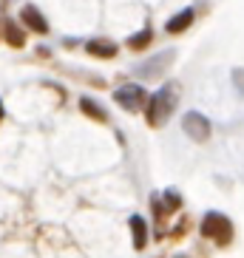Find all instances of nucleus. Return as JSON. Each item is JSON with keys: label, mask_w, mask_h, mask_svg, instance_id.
Masks as SVG:
<instances>
[{"label": "nucleus", "mask_w": 244, "mask_h": 258, "mask_svg": "<svg viewBox=\"0 0 244 258\" xmlns=\"http://www.w3.org/2000/svg\"><path fill=\"white\" fill-rule=\"evenodd\" d=\"M176 102H179V88H176V85L159 88V91L148 99V108H145L148 125H151V128H162V125L170 119V114L176 111Z\"/></svg>", "instance_id": "1"}, {"label": "nucleus", "mask_w": 244, "mask_h": 258, "mask_svg": "<svg viewBox=\"0 0 244 258\" xmlns=\"http://www.w3.org/2000/svg\"><path fill=\"white\" fill-rule=\"evenodd\" d=\"M202 235H205V238H213L219 247H227V244L233 241V221H230L224 213L210 210L205 216V221H202Z\"/></svg>", "instance_id": "2"}, {"label": "nucleus", "mask_w": 244, "mask_h": 258, "mask_svg": "<svg viewBox=\"0 0 244 258\" xmlns=\"http://www.w3.org/2000/svg\"><path fill=\"white\" fill-rule=\"evenodd\" d=\"M182 128L193 142H207V137H210V122H207L205 114H199V111H188L185 114Z\"/></svg>", "instance_id": "3"}, {"label": "nucleus", "mask_w": 244, "mask_h": 258, "mask_svg": "<svg viewBox=\"0 0 244 258\" xmlns=\"http://www.w3.org/2000/svg\"><path fill=\"white\" fill-rule=\"evenodd\" d=\"M114 99L119 102L125 111H139V108L145 105V88L142 85H122L119 91L114 94Z\"/></svg>", "instance_id": "4"}, {"label": "nucleus", "mask_w": 244, "mask_h": 258, "mask_svg": "<svg viewBox=\"0 0 244 258\" xmlns=\"http://www.w3.org/2000/svg\"><path fill=\"white\" fill-rule=\"evenodd\" d=\"M20 20H23V26H26V29H31L34 34H48V23H46V17L40 15V9L23 6V12H20Z\"/></svg>", "instance_id": "5"}, {"label": "nucleus", "mask_w": 244, "mask_h": 258, "mask_svg": "<svg viewBox=\"0 0 244 258\" xmlns=\"http://www.w3.org/2000/svg\"><path fill=\"white\" fill-rule=\"evenodd\" d=\"M85 51L91 54V57H99V60H114L119 48H116V43H111V40H88Z\"/></svg>", "instance_id": "6"}, {"label": "nucleus", "mask_w": 244, "mask_h": 258, "mask_svg": "<svg viewBox=\"0 0 244 258\" xmlns=\"http://www.w3.org/2000/svg\"><path fill=\"white\" fill-rule=\"evenodd\" d=\"M193 17H196V12H193V9H182L179 15H173L168 23H165V31H168V34H182L185 29H191Z\"/></svg>", "instance_id": "7"}, {"label": "nucleus", "mask_w": 244, "mask_h": 258, "mask_svg": "<svg viewBox=\"0 0 244 258\" xmlns=\"http://www.w3.org/2000/svg\"><path fill=\"white\" fill-rule=\"evenodd\" d=\"M131 235H134V250H145L148 244V224L142 216H131Z\"/></svg>", "instance_id": "8"}, {"label": "nucleus", "mask_w": 244, "mask_h": 258, "mask_svg": "<svg viewBox=\"0 0 244 258\" xmlns=\"http://www.w3.org/2000/svg\"><path fill=\"white\" fill-rule=\"evenodd\" d=\"M170 57H173V51L156 54V57L151 60V66H142V69H139V74L145 77V80H151V77H159V71L165 69V66H168V60H170Z\"/></svg>", "instance_id": "9"}, {"label": "nucleus", "mask_w": 244, "mask_h": 258, "mask_svg": "<svg viewBox=\"0 0 244 258\" xmlns=\"http://www.w3.org/2000/svg\"><path fill=\"white\" fill-rule=\"evenodd\" d=\"M80 105H83V111L91 116V119H99V122H105V119H108V114L97 105V102H94L91 97H83V99H80Z\"/></svg>", "instance_id": "10"}, {"label": "nucleus", "mask_w": 244, "mask_h": 258, "mask_svg": "<svg viewBox=\"0 0 244 258\" xmlns=\"http://www.w3.org/2000/svg\"><path fill=\"white\" fill-rule=\"evenodd\" d=\"M151 37H153V31H151V29H148V26H145V29H142V31H137V34L131 37V43H128V46L134 48V51H142V48H145L148 43H151Z\"/></svg>", "instance_id": "11"}, {"label": "nucleus", "mask_w": 244, "mask_h": 258, "mask_svg": "<svg viewBox=\"0 0 244 258\" xmlns=\"http://www.w3.org/2000/svg\"><path fill=\"white\" fill-rule=\"evenodd\" d=\"M6 43H12L15 48H23V43H26V34L20 29H17L15 23H9L6 26Z\"/></svg>", "instance_id": "12"}, {"label": "nucleus", "mask_w": 244, "mask_h": 258, "mask_svg": "<svg viewBox=\"0 0 244 258\" xmlns=\"http://www.w3.org/2000/svg\"><path fill=\"white\" fill-rule=\"evenodd\" d=\"M162 205H165V210H168V213H173V210L182 207V199H179L176 190H165V193H162Z\"/></svg>", "instance_id": "13"}, {"label": "nucleus", "mask_w": 244, "mask_h": 258, "mask_svg": "<svg viewBox=\"0 0 244 258\" xmlns=\"http://www.w3.org/2000/svg\"><path fill=\"white\" fill-rule=\"evenodd\" d=\"M233 83H236L238 94L244 97V69H236V71H233Z\"/></svg>", "instance_id": "14"}, {"label": "nucleus", "mask_w": 244, "mask_h": 258, "mask_svg": "<svg viewBox=\"0 0 244 258\" xmlns=\"http://www.w3.org/2000/svg\"><path fill=\"white\" fill-rule=\"evenodd\" d=\"M0 119H3V102H0Z\"/></svg>", "instance_id": "15"}, {"label": "nucleus", "mask_w": 244, "mask_h": 258, "mask_svg": "<svg viewBox=\"0 0 244 258\" xmlns=\"http://www.w3.org/2000/svg\"><path fill=\"white\" fill-rule=\"evenodd\" d=\"M173 258H191V255H173Z\"/></svg>", "instance_id": "16"}]
</instances>
